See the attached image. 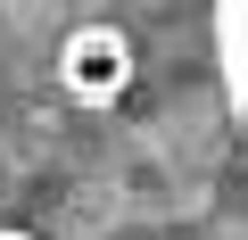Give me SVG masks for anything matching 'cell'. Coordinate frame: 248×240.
<instances>
[{
    "label": "cell",
    "mask_w": 248,
    "mask_h": 240,
    "mask_svg": "<svg viewBox=\"0 0 248 240\" xmlns=\"http://www.w3.org/2000/svg\"><path fill=\"white\" fill-rule=\"evenodd\" d=\"M215 25H223V66H232V108L248 125V0H215Z\"/></svg>",
    "instance_id": "7a4b0ae2"
},
{
    "label": "cell",
    "mask_w": 248,
    "mask_h": 240,
    "mask_svg": "<svg viewBox=\"0 0 248 240\" xmlns=\"http://www.w3.org/2000/svg\"><path fill=\"white\" fill-rule=\"evenodd\" d=\"M0 240H25V232H0Z\"/></svg>",
    "instance_id": "3957f363"
},
{
    "label": "cell",
    "mask_w": 248,
    "mask_h": 240,
    "mask_svg": "<svg viewBox=\"0 0 248 240\" xmlns=\"http://www.w3.org/2000/svg\"><path fill=\"white\" fill-rule=\"evenodd\" d=\"M133 83H141V42H133V25L83 17V25L58 42V91H66L75 108H116Z\"/></svg>",
    "instance_id": "6da1fadb"
}]
</instances>
